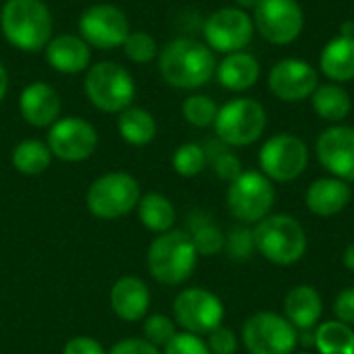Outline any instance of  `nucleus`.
<instances>
[{
	"label": "nucleus",
	"instance_id": "f257e3e1",
	"mask_svg": "<svg viewBox=\"0 0 354 354\" xmlns=\"http://www.w3.org/2000/svg\"><path fill=\"white\" fill-rule=\"evenodd\" d=\"M216 56L207 44L191 37L172 39L158 54V68L162 79L176 89L203 87L216 75Z\"/></svg>",
	"mask_w": 354,
	"mask_h": 354
},
{
	"label": "nucleus",
	"instance_id": "f03ea898",
	"mask_svg": "<svg viewBox=\"0 0 354 354\" xmlns=\"http://www.w3.org/2000/svg\"><path fill=\"white\" fill-rule=\"evenodd\" d=\"M52 25L44 0H6L0 8V31L21 52H44L52 39Z\"/></svg>",
	"mask_w": 354,
	"mask_h": 354
},
{
	"label": "nucleus",
	"instance_id": "7ed1b4c3",
	"mask_svg": "<svg viewBox=\"0 0 354 354\" xmlns=\"http://www.w3.org/2000/svg\"><path fill=\"white\" fill-rule=\"evenodd\" d=\"M197 249L185 230H168L158 234L147 249V268L153 280L166 286H178L191 278L197 266Z\"/></svg>",
	"mask_w": 354,
	"mask_h": 354
},
{
	"label": "nucleus",
	"instance_id": "20e7f679",
	"mask_svg": "<svg viewBox=\"0 0 354 354\" xmlns=\"http://www.w3.org/2000/svg\"><path fill=\"white\" fill-rule=\"evenodd\" d=\"M83 89L91 106L106 114H120L133 106L137 91L133 75L122 64L110 60L95 62L85 71Z\"/></svg>",
	"mask_w": 354,
	"mask_h": 354
},
{
	"label": "nucleus",
	"instance_id": "39448f33",
	"mask_svg": "<svg viewBox=\"0 0 354 354\" xmlns=\"http://www.w3.org/2000/svg\"><path fill=\"white\" fill-rule=\"evenodd\" d=\"M255 249L276 266L297 263L307 251V234L303 226L286 214H274L257 222Z\"/></svg>",
	"mask_w": 354,
	"mask_h": 354
},
{
	"label": "nucleus",
	"instance_id": "423d86ee",
	"mask_svg": "<svg viewBox=\"0 0 354 354\" xmlns=\"http://www.w3.org/2000/svg\"><path fill=\"white\" fill-rule=\"evenodd\" d=\"M141 199V187L129 172H108L95 178L87 189V207L95 218L116 220L133 209Z\"/></svg>",
	"mask_w": 354,
	"mask_h": 354
},
{
	"label": "nucleus",
	"instance_id": "0eeeda50",
	"mask_svg": "<svg viewBox=\"0 0 354 354\" xmlns=\"http://www.w3.org/2000/svg\"><path fill=\"white\" fill-rule=\"evenodd\" d=\"M266 108L253 97H236L226 102L216 116L214 129L218 139L230 147H247L266 131Z\"/></svg>",
	"mask_w": 354,
	"mask_h": 354
},
{
	"label": "nucleus",
	"instance_id": "6e6552de",
	"mask_svg": "<svg viewBox=\"0 0 354 354\" xmlns=\"http://www.w3.org/2000/svg\"><path fill=\"white\" fill-rule=\"evenodd\" d=\"M230 214L245 224H257L270 216L276 191L272 180L257 170H245L236 180L230 183L226 193Z\"/></svg>",
	"mask_w": 354,
	"mask_h": 354
},
{
	"label": "nucleus",
	"instance_id": "1a4fd4ad",
	"mask_svg": "<svg viewBox=\"0 0 354 354\" xmlns=\"http://www.w3.org/2000/svg\"><path fill=\"white\" fill-rule=\"evenodd\" d=\"M243 344L249 354H292L299 344V332L286 317L261 311L245 322Z\"/></svg>",
	"mask_w": 354,
	"mask_h": 354
},
{
	"label": "nucleus",
	"instance_id": "9d476101",
	"mask_svg": "<svg viewBox=\"0 0 354 354\" xmlns=\"http://www.w3.org/2000/svg\"><path fill=\"white\" fill-rule=\"evenodd\" d=\"M77 27L85 44L97 50L122 48L124 39L133 31L124 10L108 2L87 6L79 17Z\"/></svg>",
	"mask_w": 354,
	"mask_h": 354
},
{
	"label": "nucleus",
	"instance_id": "9b49d317",
	"mask_svg": "<svg viewBox=\"0 0 354 354\" xmlns=\"http://www.w3.org/2000/svg\"><path fill=\"white\" fill-rule=\"evenodd\" d=\"M174 322L183 328V332L203 336L212 334L224 322V305L220 297L205 288H187L176 295L174 305Z\"/></svg>",
	"mask_w": 354,
	"mask_h": 354
},
{
	"label": "nucleus",
	"instance_id": "f8f14e48",
	"mask_svg": "<svg viewBox=\"0 0 354 354\" xmlns=\"http://www.w3.org/2000/svg\"><path fill=\"white\" fill-rule=\"evenodd\" d=\"M309 164V149L297 135L280 133L268 139L259 151L261 172L276 183L299 178Z\"/></svg>",
	"mask_w": 354,
	"mask_h": 354
},
{
	"label": "nucleus",
	"instance_id": "ddd939ff",
	"mask_svg": "<svg viewBox=\"0 0 354 354\" xmlns=\"http://www.w3.org/2000/svg\"><path fill=\"white\" fill-rule=\"evenodd\" d=\"M255 33L253 17L236 6H226L212 12L203 25V37L212 52L232 54L243 52Z\"/></svg>",
	"mask_w": 354,
	"mask_h": 354
},
{
	"label": "nucleus",
	"instance_id": "4468645a",
	"mask_svg": "<svg viewBox=\"0 0 354 354\" xmlns=\"http://www.w3.org/2000/svg\"><path fill=\"white\" fill-rule=\"evenodd\" d=\"M46 143L56 160L79 164L89 160L97 149V131L85 118L64 116L48 129Z\"/></svg>",
	"mask_w": 354,
	"mask_h": 354
},
{
	"label": "nucleus",
	"instance_id": "2eb2a0df",
	"mask_svg": "<svg viewBox=\"0 0 354 354\" xmlns=\"http://www.w3.org/2000/svg\"><path fill=\"white\" fill-rule=\"evenodd\" d=\"M253 23L263 39L286 46L301 35L305 15L297 0H261L253 12Z\"/></svg>",
	"mask_w": 354,
	"mask_h": 354
},
{
	"label": "nucleus",
	"instance_id": "dca6fc26",
	"mask_svg": "<svg viewBox=\"0 0 354 354\" xmlns=\"http://www.w3.org/2000/svg\"><path fill=\"white\" fill-rule=\"evenodd\" d=\"M268 85L270 91L282 102H303L319 87V75L307 60L284 58L272 66Z\"/></svg>",
	"mask_w": 354,
	"mask_h": 354
},
{
	"label": "nucleus",
	"instance_id": "f3484780",
	"mask_svg": "<svg viewBox=\"0 0 354 354\" xmlns=\"http://www.w3.org/2000/svg\"><path fill=\"white\" fill-rule=\"evenodd\" d=\"M317 160L336 178L354 180V129L353 127H330L317 137Z\"/></svg>",
	"mask_w": 354,
	"mask_h": 354
},
{
	"label": "nucleus",
	"instance_id": "a211bd4d",
	"mask_svg": "<svg viewBox=\"0 0 354 354\" xmlns=\"http://www.w3.org/2000/svg\"><path fill=\"white\" fill-rule=\"evenodd\" d=\"M60 110L62 100L58 91L44 81L25 85L19 95V112L23 120L35 129H50L60 118Z\"/></svg>",
	"mask_w": 354,
	"mask_h": 354
},
{
	"label": "nucleus",
	"instance_id": "6ab92c4d",
	"mask_svg": "<svg viewBox=\"0 0 354 354\" xmlns=\"http://www.w3.org/2000/svg\"><path fill=\"white\" fill-rule=\"evenodd\" d=\"M44 56L46 62L62 75H79L91 66V48L81 35L73 33L52 35L44 48Z\"/></svg>",
	"mask_w": 354,
	"mask_h": 354
},
{
	"label": "nucleus",
	"instance_id": "aec40b11",
	"mask_svg": "<svg viewBox=\"0 0 354 354\" xmlns=\"http://www.w3.org/2000/svg\"><path fill=\"white\" fill-rule=\"evenodd\" d=\"M151 295L147 284L137 276H122L110 290V307L122 322H141L147 317Z\"/></svg>",
	"mask_w": 354,
	"mask_h": 354
},
{
	"label": "nucleus",
	"instance_id": "412c9836",
	"mask_svg": "<svg viewBox=\"0 0 354 354\" xmlns=\"http://www.w3.org/2000/svg\"><path fill=\"white\" fill-rule=\"evenodd\" d=\"M353 199V191L348 183L340 178H319L315 180L305 195L307 207L322 218H330L340 214Z\"/></svg>",
	"mask_w": 354,
	"mask_h": 354
},
{
	"label": "nucleus",
	"instance_id": "4be33fe9",
	"mask_svg": "<svg viewBox=\"0 0 354 354\" xmlns=\"http://www.w3.org/2000/svg\"><path fill=\"white\" fill-rule=\"evenodd\" d=\"M324 303L313 286H297L284 299V317L301 332L313 330L322 319Z\"/></svg>",
	"mask_w": 354,
	"mask_h": 354
},
{
	"label": "nucleus",
	"instance_id": "5701e85b",
	"mask_svg": "<svg viewBox=\"0 0 354 354\" xmlns=\"http://www.w3.org/2000/svg\"><path fill=\"white\" fill-rule=\"evenodd\" d=\"M216 77L220 85L228 91H245L253 87L259 79V62L249 52L226 54L224 60L216 66Z\"/></svg>",
	"mask_w": 354,
	"mask_h": 354
},
{
	"label": "nucleus",
	"instance_id": "b1692460",
	"mask_svg": "<svg viewBox=\"0 0 354 354\" xmlns=\"http://www.w3.org/2000/svg\"><path fill=\"white\" fill-rule=\"evenodd\" d=\"M319 68L338 85L354 79V37L338 35L326 44L319 56Z\"/></svg>",
	"mask_w": 354,
	"mask_h": 354
},
{
	"label": "nucleus",
	"instance_id": "393cba45",
	"mask_svg": "<svg viewBox=\"0 0 354 354\" xmlns=\"http://www.w3.org/2000/svg\"><path fill=\"white\" fill-rule=\"evenodd\" d=\"M116 127H118L122 141L133 145V147L149 145L158 133V124H156L153 114L147 112L145 108H139V106H129L127 110H122L118 114Z\"/></svg>",
	"mask_w": 354,
	"mask_h": 354
},
{
	"label": "nucleus",
	"instance_id": "a878e982",
	"mask_svg": "<svg viewBox=\"0 0 354 354\" xmlns=\"http://www.w3.org/2000/svg\"><path fill=\"white\" fill-rule=\"evenodd\" d=\"M137 214H139L141 224L156 234H164V232L172 230V226L176 222V209H174L172 201L160 193L141 195V199L137 203Z\"/></svg>",
	"mask_w": 354,
	"mask_h": 354
},
{
	"label": "nucleus",
	"instance_id": "bb28decb",
	"mask_svg": "<svg viewBox=\"0 0 354 354\" xmlns=\"http://www.w3.org/2000/svg\"><path fill=\"white\" fill-rule=\"evenodd\" d=\"M311 104H313L315 114L324 120H330V122L344 120L353 110V102H351L348 91L338 83L319 85L311 95Z\"/></svg>",
	"mask_w": 354,
	"mask_h": 354
},
{
	"label": "nucleus",
	"instance_id": "cd10ccee",
	"mask_svg": "<svg viewBox=\"0 0 354 354\" xmlns=\"http://www.w3.org/2000/svg\"><path fill=\"white\" fill-rule=\"evenodd\" d=\"M52 158L54 156L48 143L39 139H23L21 143L15 145L10 153V162L15 170L25 176H39L41 172H46L52 164Z\"/></svg>",
	"mask_w": 354,
	"mask_h": 354
},
{
	"label": "nucleus",
	"instance_id": "c85d7f7f",
	"mask_svg": "<svg viewBox=\"0 0 354 354\" xmlns=\"http://www.w3.org/2000/svg\"><path fill=\"white\" fill-rule=\"evenodd\" d=\"M315 348L322 354H354V330L342 322H324L315 330Z\"/></svg>",
	"mask_w": 354,
	"mask_h": 354
},
{
	"label": "nucleus",
	"instance_id": "c756f323",
	"mask_svg": "<svg viewBox=\"0 0 354 354\" xmlns=\"http://www.w3.org/2000/svg\"><path fill=\"white\" fill-rule=\"evenodd\" d=\"M218 110H220L218 104L209 95H203V93L189 95L183 102V116H185V120L189 124H193V127H199V129L212 127L216 122Z\"/></svg>",
	"mask_w": 354,
	"mask_h": 354
},
{
	"label": "nucleus",
	"instance_id": "7c9ffc66",
	"mask_svg": "<svg viewBox=\"0 0 354 354\" xmlns=\"http://www.w3.org/2000/svg\"><path fill=\"white\" fill-rule=\"evenodd\" d=\"M207 164V153L199 143H183L172 156V168L183 178L197 176Z\"/></svg>",
	"mask_w": 354,
	"mask_h": 354
},
{
	"label": "nucleus",
	"instance_id": "2f4dec72",
	"mask_svg": "<svg viewBox=\"0 0 354 354\" xmlns=\"http://www.w3.org/2000/svg\"><path fill=\"white\" fill-rule=\"evenodd\" d=\"M122 50L124 56L135 64H147L160 54L156 39L147 31H131L122 44Z\"/></svg>",
	"mask_w": 354,
	"mask_h": 354
},
{
	"label": "nucleus",
	"instance_id": "473e14b6",
	"mask_svg": "<svg viewBox=\"0 0 354 354\" xmlns=\"http://www.w3.org/2000/svg\"><path fill=\"white\" fill-rule=\"evenodd\" d=\"M191 239H193V245L197 249L199 255H205V257H212V255H218L224 247H226V239L224 234L220 232L218 226L209 224V222H201L193 228L191 232Z\"/></svg>",
	"mask_w": 354,
	"mask_h": 354
},
{
	"label": "nucleus",
	"instance_id": "72a5a7b5",
	"mask_svg": "<svg viewBox=\"0 0 354 354\" xmlns=\"http://www.w3.org/2000/svg\"><path fill=\"white\" fill-rule=\"evenodd\" d=\"M176 334V324L166 315L156 313L143 319V338L158 348H164Z\"/></svg>",
	"mask_w": 354,
	"mask_h": 354
},
{
	"label": "nucleus",
	"instance_id": "f704fd0d",
	"mask_svg": "<svg viewBox=\"0 0 354 354\" xmlns=\"http://www.w3.org/2000/svg\"><path fill=\"white\" fill-rule=\"evenodd\" d=\"M226 249L232 259H249L255 251V234L249 228H234L226 239Z\"/></svg>",
	"mask_w": 354,
	"mask_h": 354
},
{
	"label": "nucleus",
	"instance_id": "c9c22d12",
	"mask_svg": "<svg viewBox=\"0 0 354 354\" xmlns=\"http://www.w3.org/2000/svg\"><path fill=\"white\" fill-rule=\"evenodd\" d=\"M162 354H212L207 344L195 336V334H189V332H178L166 346H164V353Z\"/></svg>",
	"mask_w": 354,
	"mask_h": 354
},
{
	"label": "nucleus",
	"instance_id": "e433bc0d",
	"mask_svg": "<svg viewBox=\"0 0 354 354\" xmlns=\"http://www.w3.org/2000/svg\"><path fill=\"white\" fill-rule=\"evenodd\" d=\"M207 348L212 354H236L239 351V338L232 330L220 326L212 334H207Z\"/></svg>",
	"mask_w": 354,
	"mask_h": 354
},
{
	"label": "nucleus",
	"instance_id": "4c0bfd02",
	"mask_svg": "<svg viewBox=\"0 0 354 354\" xmlns=\"http://www.w3.org/2000/svg\"><path fill=\"white\" fill-rule=\"evenodd\" d=\"M214 170L216 174L222 178V180H236L241 174H243V166H241V160L230 153V151H220L216 158H214Z\"/></svg>",
	"mask_w": 354,
	"mask_h": 354
},
{
	"label": "nucleus",
	"instance_id": "58836bf2",
	"mask_svg": "<svg viewBox=\"0 0 354 354\" xmlns=\"http://www.w3.org/2000/svg\"><path fill=\"white\" fill-rule=\"evenodd\" d=\"M108 354H162L158 346L147 342L145 338H124L116 342Z\"/></svg>",
	"mask_w": 354,
	"mask_h": 354
},
{
	"label": "nucleus",
	"instance_id": "ea45409f",
	"mask_svg": "<svg viewBox=\"0 0 354 354\" xmlns=\"http://www.w3.org/2000/svg\"><path fill=\"white\" fill-rule=\"evenodd\" d=\"M334 315L338 322L346 324V326H354V288H346L342 290L336 301H334Z\"/></svg>",
	"mask_w": 354,
	"mask_h": 354
},
{
	"label": "nucleus",
	"instance_id": "a19ab883",
	"mask_svg": "<svg viewBox=\"0 0 354 354\" xmlns=\"http://www.w3.org/2000/svg\"><path fill=\"white\" fill-rule=\"evenodd\" d=\"M62 354H108L104 351V346L91 338V336H75L71 338L64 348H62Z\"/></svg>",
	"mask_w": 354,
	"mask_h": 354
},
{
	"label": "nucleus",
	"instance_id": "79ce46f5",
	"mask_svg": "<svg viewBox=\"0 0 354 354\" xmlns=\"http://www.w3.org/2000/svg\"><path fill=\"white\" fill-rule=\"evenodd\" d=\"M6 91H8V73H6L4 64L0 62V102L6 97Z\"/></svg>",
	"mask_w": 354,
	"mask_h": 354
},
{
	"label": "nucleus",
	"instance_id": "37998d69",
	"mask_svg": "<svg viewBox=\"0 0 354 354\" xmlns=\"http://www.w3.org/2000/svg\"><path fill=\"white\" fill-rule=\"evenodd\" d=\"M344 266L354 272V243H351L344 251Z\"/></svg>",
	"mask_w": 354,
	"mask_h": 354
},
{
	"label": "nucleus",
	"instance_id": "c03bdc74",
	"mask_svg": "<svg viewBox=\"0 0 354 354\" xmlns=\"http://www.w3.org/2000/svg\"><path fill=\"white\" fill-rule=\"evenodd\" d=\"M340 35L354 37V21H344V23L340 25Z\"/></svg>",
	"mask_w": 354,
	"mask_h": 354
},
{
	"label": "nucleus",
	"instance_id": "a18cd8bd",
	"mask_svg": "<svg viewBox=\"0 0 354 354\" xmlns=\"http://www.w3.org/2000/svg\"><path fill=\"white\" fill-rule=\"evenodd\" d=\"M236 4H239V8H243V10H249V8H257V4L261 2V0H234Z\"/></svg>",
	"mask_w": 354,
	"mask_h": 354
},
{
	"label": "nucleus",
	"instance_id": "49530a36",
	"mask_svg": "<svg viewBox=\"0 0 354 354\" xmlns=\"http://www.w3.org/2000/svg\"><path fill=\"white\" fill-rule=\"evenodd\" d=\"M292 354H311V353H292Z\"/></svg>",
	"mask_w": 354,
	"mask_h": 354
}]
</instances>
